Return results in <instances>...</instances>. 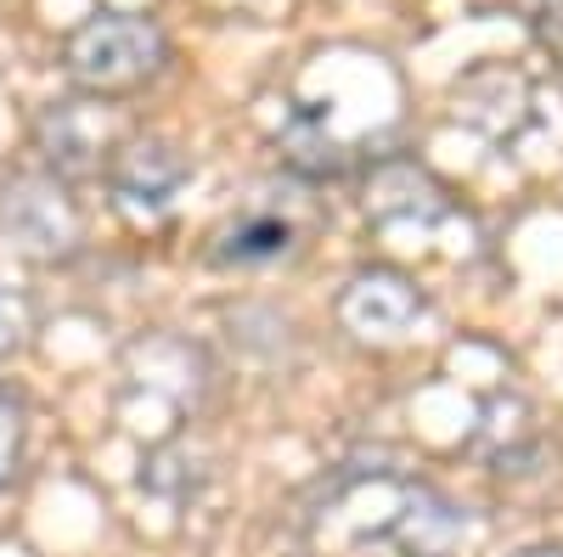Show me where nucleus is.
Returning <instances> with one entry per match:
<instances>
[{
	"label": "nucleus",
	"instance_id": "nucleus-4",
	"mask_svg": "<svg viewBox=\"0 0 563 557\" xmlns=\"http://www.w3.org/2000/svg\"><path fill=\"white\" fill-rule=\"evenodd\" d=\"M209 389V366L180 338H141L124 355V416H153L158 428H175L186 405H198Z\"/></svg>",
	"mask_w": 563,
	"mask_h": 557
},
{
	"label": "nucleus",
	"instance_id": "nucleus-7",
	"mask_svg": "<svg viewBox=\"0 0 563 557\" xmlns=\"http://www.w3.org/2000/svg\"><path fill=\"white\" fill-rule=\"evenodd\" d=\"M34 135H40L45 164H52L57 175H97L102 158H108V153H102V147H108V124H97V113L74 108V102L45 108L40 124H34Z\"/></svg>",
	"mask_w": 563,
	"mask_h": 557
},
{
	"label": "nucleus",
	"instance_id": "nucleus-12",
	"mask_svg": "<svg viewBox=\"0 0 563 557\" xmlns=\"http://www.w3.org/2000/svg\"><path fill=\"white\" fill-rule=\"evenodd\" d=\"M530 29L547 40V45H563V0H519Z\"/></svg>",
	"mask_w": 563,
	"mask_h": 557
},
{
	"label": "nucleus",
	"instance_id": "nucleus-2",
	"mask_svg": "<svg viewBox=\"0 0 563 557\" xmlns=\"http://www.w3.org/2000/svg\"><path fill=\"white\" fill-rule=\"evenodd\" d=\"M169 63V45L158 23L130 18V12H102L68 34L63 45V68L79 90L90 97H130L147 79H158Z\"/></svg>",
	"mask_w": 563,
	"mask_h": 557
},
{
	"label": "nucleus",
	"instance_id": "nucleus-5",
	"mask_svg": "<svg viewBox=\"0 0 563 557\" xmlns=\"http://www.w3.org/2000/svg\"><path fill=\"white\" fill-rule=\"evenodd\" d=\"M113 175V198L124 214H141V220H158L175 198L186 175H192V164L180 158V147L158 142V135H147V142H124L108 164Z\"/></svg>",
	"mask_w": 563,
	"mask_h": 557
},
{
	"label": "nucleus",
	"instance_id": "nucleus-10",
	"mask_svg": "<svg viewBox=\"0 0 563 557\" xmlns=\"http://www.w3.org/2000/svg\"><path fill=\"white\" fill-rule=\"evenodd\" d=\"M29 333H34V310H29V299L0 276V360L7 355H18L23 344H29Z\"/></svg>",
	"mask_w": 563,
	"mask_h": 557
},
{
	"label": "nucleus",
	"instance_id": "nucleus-9",
	"mask_svg": "<svg viewBox=\"0 0 563 557\" xmlns=\"http://www.w3.org/2000/svg\"><path fill=\"white\" fill-rule=\"evenodd\" d=\"M294 220H282V214H249L243 225H231L225 237H220V248H214V259H225V265H265V259H282L294 248Z\"/></svg>",
	"mask_w": 563,
	"mask_h": 557
},
{
	"label": "nucleus",
	"instance_id": "nucleus-8",
	"mask_svg": "<svg viewBox=\"0 0 563 557\" xmlns=\"http://www.w3.org/2000/svg\"><path fill=\"white\" fill-rule=\"evenodd\" d=\"M366 214L378 225H389V220H440V214H451V203L417 164H389L366 186Z\"/></svg>",
	"mask_w": 563,
	"mask_h": 557
},
{
	"label": "nucleus",
	"instance_id": "nucleus-11",
	"mask_svg": "<svg viewBox=\"0 0 563 557\" xmlns=\"http://www.w3.org/2000/svg\"><path fill=\"white\" fill-rule=\"evenodd\" d=\"M18 461H23V405L0 389V484L18 479Z\"/></svg>",
	"mask_w": 563,
	"mask_h": 557
},
{
	"label": "nucleus",
	"instance_id": "nucleus-1",
	"mask_svg": "<svg viewBox=\"0 0 563 557\" xmlns=\"http://www.w3.org/2000/svg\"><path fill=\"white\" fill-rule=\"evenodd\" d=\"M467 535L456 506L411 479L350 474L327 490V506L310 519V541L321 552L350 557H451Z\"/></svg>",
	"mask_w": 563,
	"mask_h": 557
},
{
	"label": "nucleus",
	"instance_id": "nucleus-3",
	"mask_svg": "<svg viewBox=\"0 0 563 557\" xmlns=\"http://www.w3.org/2000/svg\"><path fill=\"white\" fill-rule=\"evenodd\" d=\"M0 231L18 243V254L40 265H63L85 248L79 203L57 175H12L0 186Z\"/></svg>",
	"mask_w": 563,
	"mask_h": 557
},
{
	"label": "nucleus",
	"instance_id": "nucleus-6",
	"mask_svg": "<svg viewBox=\"0 0 563 557\" xmlns=\"http://www.w3.org/2000/svg\"><path fill=\"white\" fill-rule=\"evenodd\" d=\"M417 315H422V293L406 282L400 270H361L339 293V321L366 344L406 338L417 327Z\"/></svg>",
	"mask_w": 563,
	"mask_h": 557
}]
</instances>
